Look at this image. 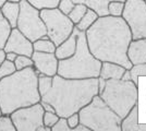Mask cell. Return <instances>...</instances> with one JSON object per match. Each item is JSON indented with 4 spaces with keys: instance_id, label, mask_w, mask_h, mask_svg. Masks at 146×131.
<instances>
[{
    "instance_id": "32",
    "label": "cell",
    "mask_w": 146,
    "mask_h": 131,
    "mask_svg": "<svg viewBox=\"0 0 146 131\" xmlns=\"http://www.w3.org/2000/svg\"><path fill=\"white\" fill-rule=\"evenodd\" d=\"M67 121H68L69 127H70L71 130H72L74 127H76V126L80 124L79 114H78V112H74V114H72V115H70L69 117H67Z\"/></svg>"
},
{
    "instance_id": "28",
    "label": "cell",
    "mask_w": 146,
    "mask_h": 131,
    "mask_svg": "<svg viewBox=\"0 0 146 131\" xmlns=\"http://www.w3.org/2000/svg\"><path fill=\"white\" fill-rule=\"evenodd\" d=\"M15 71V66L12 61L9 60H5L3 63L0 65V80L8 76L9 74H11Z\"/></svg>"
},
{
    "instance_id": "33",
    "label": "cell",
    "mask_w": 146,
    "mask_h": 131,
    "mask_svg": "<svg viewBox=\"0 0 146 131\" xmlns=\"http://www.w3.org/2000/svg\"><path fill=\"white\" fill-rule=\"evenodd\" d=\"M40 104H42V106H43L44 110L45 112H55V109H54V107L51 106L50 104H48V103H45V102H39Z\"/></svg>"
},
{
    "instance_id": "38",
    "label": "cell",
    "mask_w": 146,
    "mask_h": 131,
    "mask_svg": "<svg viewBox=\"0 0 146 131\" xmlns=\"http://www.w3.org/2000/svg\"><path fill=\"white\" fill-rule=\"evenodd\" d=\"M37 131H51V129L49 128V127H46V126H40L38 129H37Z\"/></svg>"
},
{
    "instance_id": "21",
    "label": "cell",
    "mask_w": 146,
    "mask_h": 131,
    "mask_svg": "<svg viewBox=\"0 0 146 131\" xmlns=\"http://www.w3.org/2000/svg\"><path fill=\"white\" fill-rule=\"evenodd\" d=\"M12 31V26L8 22V20L0 12V48H3L6 45L7 39Z\"/></svg>"
},
{
    "instance_id": "41",
    "label": "cell",
    "mask_w": 146,
    "mask_h": 131,
    "mask_svg": "<svg viewBox=\"0 0 146 131\" xmlns=\"http://www.w3.org/2000/svg\"><path fill=\"white\" fill-rule=\"evenodd\" d=\"M7 1H10V2H20L21 0H7Z\"/></svg>"
},
{
    "instance_id": "37",
    "label": "cell",
    "mask_w": 146,
    "mask_h": 131,
    "mask_svg": "<svg viewBox=\"0 0 146 131\" xmlns=\"http://www.w3.org/2000/svg\"><path fill=\"white\" fill-rule=\"evenodd\" d=\"M6 60V51L3 50V48H0V65Z\"/></svg>"
},
{
    "instance_id": "8",
    "label": "cell",
    "mask_w": 146,
    "mask_h": 131,
    "mask_svg": "<svg viewBox=\"0 0 146 131\" xmlns=\"http://www.w3.org/2000/svg\"><path fill=\"white\" fill-rule=\"evenodd\" d=\"M17 29L32 43L47 35L46 26L40 18L39 10L32 6L27 0L20 1V12L17 22Z\"/></svg>"
},
{
    "instance_id": "39",
    "label": "cell",
    "mask_w": 146,
    "mask_h": 131,
    "mask_svg": "<svg viewBox=\"0 0 146 131\" xmlns=\"http://www.w3.org/2000/svg\"><path fill=\"white\" fill-rule=\"evenodd\" d=\"M137 130L139 131H146V124H139Z\"/></svg>"
},
{
    "instance_id": "5",
    "label": "cell",
    "mask_w": 146,
    "mask_h": 131,
    "mask_svg": "<svg viewBox=\"0 0 146 131\" xmlns=\"http://www.w3.org/2000/svg\"><path fill=\"white\" fill-rule=\"evenodd\" d=\"M98 95L120 118L123 119L132 107L137 104L139 91L137 85L132 81L110 79L106 80L105 86Z\"/></svg>"
},
{
    "instance_id": "19",
    "label": "cell",
    "mask_w": 146,
    "mask_h": 131,
    "mask_svg": "<svg viewBox=\"0 0 146 131\" xmlns=\"http://www.w3.org/2000/svg\"><path fill=\"white\" fill-rule=\"evenodd\" d=\"M33 49L34 51H40V53H55L56 45L46 35L33 42Z\"/></svg>"
},
{
    "instance_id": "7",
    "label": "cell",
    "mask_w": 146,
    "mask_h": 131,
    "mask_svg": "<svg viewBox=\"0 0 146 131\" xmlns=\"http://www.w3.org/2000/svg\"><path fill=\"white\" fill-rule=\"evenodd\" d=\"M40 18L46 26L47 36L56 46L66 41L73 32L74 24L67 14L62 13L58 8L39 10Z\"/></svg>"
},
{
    "instance_id": "10",
    "label": "cell",
    "mask_w": 146,
    "mask_h": 131,
    "mask_svg": "<svg viewBox=\"0 0 146 131\" xmlns=\"http://www.w3.org/2000/svg\"><path fill=\"white\" fill-rule=\"evenodd\" d=\"M43 106L40 103L26 107H21L10 115L17 131H37L43 126Z\"/></svg>"
},
{
    "instance_id": "12",
    "label": "cell",
    "mask_w": 146,
    "mask_h": 131,
    "mask_svg": "<svg viewBox=\"0 0 146 131\" xmlns=\"http://www.w3.org/2000/svg\"><path fill=\"white\" fill-rule=\"evenodd\" d=\"M33 67L35 68L38 74L54 76L58 71V58L55 53H40L33 51L32 54Z\"/></svg>"
},
{
    "instance_id": "25",
    "label": "cell",
    "mask_w": 146,
    "mask_h": 131,
    "mask_svg": "<svg viewBox=\"0 0 146 131\" xmlns=\"http://www.w3.org/2000/svg\"><path fill=\"white\" fill-rule=\"evenodd\" d=\"M15 66V70H22L27 67H33V60L32 58L25 55H18L15 60L13 61Z\"/></svg>"
},
{
    "instance_id": "18",
    "label": "cell",
    "mask_w": 146,
    "mask_h": 131,
    "mask_svg": "<svg viewBox=\"0 0 146 131\" xmlns=\"http://www.w3.org/2000/svg\"><path fill=\"white\" fill-rule=\"evenodd\" d=\"M74 3H83L87 8L94 10L98 17L108 15V3L109 0H72Z\"/></svg>"
},
{
    "instance_id": "13",
    "label": "cell",
    "mask_w": 146,
    "mask_h": 131,
    "mask_svg": "<svg viewBox=\"0 0 146 131\" xmlns=\"http://www.w3.org/2000/svg\"><path fill=\"white\" fill-rule=\"evenodd\" d=\"M127 55L132 65L146 63V38L132 39L128 47Z\"/></svg>"
},
{
    "instance_id": "22",
    "label": "cell",
    "mask_w": 146,
    "mask_h": 131,
    "mask_svg": "<svg viewBox=\"0 0 146 131\" xmlns=\"http://www.w3.org/2000/svg\"><path fill=\"white\" fill-rule=\"evenodd\" d=\"M87 9L88 8L83 3H75L73 9L71 10V12L68 14V17L73 22V24L75 25L76 23H79L80 20L83 18V15L85 14Z\"/></svg>"
},
{
    "instance_id": "9",
    "label": "cell",
    "mask_w": 146,
    "mask_h": 131,
    "mask_svg": "<svg viewBox=\"0 0 146 131\" xmlns=\"http://www.w3.org/2000/svg\"><path fill=\"white\" fill-rule=\"evenodd\" d=\"M121 17L130 27L132 39L146 38V2L144 0H127Z\"/></svg>"
},
{
    "instance_id": "44",
    "label": "cell",
    "mask_w": 146,
    "mask_h": 131,
    "mask_svg": "<svg viewBox=\"0 0 146 131\" xmlns=\"http://www.w3.org/2000/svg\"><path fill=\"white\" fill-rule=\"evenodd\" d=\"M144 1H145V2H146V0H144Z\"/></svg>"
},
{
    "instance_id": "16",
    "label": "cell",
    "mask_w": 146,
    "mask_h": 131,
    "mask_svg": "<svg viewBox=\"0 0 146 131\" xmlns=\"http://www.w3.org/2000/svg\"><path fill=\"white\" fill-rule=\"evenodd\" d=\"M0 12L8 20V22L13 27H17L19 12H20V2H10L7 1L3 6L0 8Z\"/></svg>"
},
{
    "instance_id": "29",
    "label": "cell",
    "mask_w": 146,
    "mask_h": 131,
    "mask_svg": "<svg viewBox=\"0 0 146 131\" xmlns=\"http://www.w3.org/2000/svg\"><path fill=\"white\" fill-rule=\"evenodd\" d=\"M58 119H59V116H58L56 112H45L43 116V124H44V126L51 128V127L57 122Z\"/></svg>"
},
{
    "instance_id": "3",
    "label": "cell",
    "mask_w": 146,
    "mask_h": 131,
    "mask_svg": "<svg viewBox=\"0 0 146 131\" xmlns=\"http://www.w3.org/2000/svg\"><path fill=\"white\" fill-rule=\"evenodd\" d=\"M40 102L38 73L34 67L15 70L0 80V109L3 115H11L21 107Z\"/></svg>"
},
{
    "instance_id": "24",
    "label": "cell",
    "mask_w": 146,
    "mask_h": 131,
    "mask_svg": "<svg viewBox=\"0 0 146 131\" xmlns=\"http://www.w3.org/2000/svg\"><path fill=\"white\" fill-rule=\"evenodd\" d=\"M33 7H35L38 10L42 9H51L57 8L60 0H27Z\"/></svg>"
},
{
    "instance_id": "26",
    "label": "cell",
    "mask_w": 146,
    "mask_h": 131,
    "mask_svg": "<svg viewBox=\"0 0 146 131\" xmlns=\"http://www.w3.org/2000/svg\"><path fill=\"white\" fill-rule=\"evenodd\" d=\"M124 9V2L109 1L108 3V14L112 17H121Z\"/></svg>"
},
{
    "instance_id": "43",
    "label": "cell",
    "mask_w": 146,
    "mask_h": 131,
    "mask_svg": "<svg viewBox=\"0 0 146 131\" xmlns=\"http://www.w3.org/2000/svg\"><path fill=\"white\" fill-rule=\"evenodd\" d=\"M0 115H1V109H0Z\"/></svg>"
},
{
    "instance_id": "40",
    "label": "cell",
    "mask_w": 146,
    "mask_h": 131,
    "mask_svg": "<svg viewBox=\"0 0 146 131\" xmlns=\"http://www.w3.org/2000/svg\"><path fill=\"white\" fill-rule=\"evenodd\" d=\"M6 2H7V0H0V8L3 6V5L6 3Z\"/></svg>"
},
{
    "instance_id": "20",
    "label": "cell",
    "mask_w": 146,
    "mask_h": 131,
    "mask_svg": "<svg viewBox=\"0 0 146 131\" xmlns=\"http://www.w3.org/2000/svg\"><path fill=\"white\" fill-rule=\"evenodd\" d=\"M98 19V14L94 10L92 9H87V11L85 12V14L83 15V18L80 20L79 23L75 24V27L79 30V31L85 32L91 25H93V23Z\"/></svg>"
},
{
    "instance_id": "17",
    "label": "cell",
    "mask_w": 146,
    "mask_h": 131,
    "mask_svg": "<svg viewBox=\"0 0 146 131\" xmlns=\"http://www.w3.org/2000/svg\"><path fill=\"white\" fill-rule=\"evenodd\" d=\"M139 107L137 104L132 107L128 115L121 120L122 131H139Z\"/></svg>"
},
{
    "instance_id": "36",
    "label": "cell",
    "mask_w": 146,
    "mask_h": 131,
    "mask_svg": "<svg viewBox=\"0 0 146 131\" xmlns=\"http://www.w3.org/2000/svg\"><path fill=\"white\" fill-rule=\"evenodd\" d=\"M121 80H124V81H131V75H130V71H129V69H127V70L124 71V73L122 74Z\"/></svg>"
},
{
    "instance_id": "4",
    "label": "cell",
    "mask_w": 146,
    "mask_h": 131,
    "mask_svg": "<svg viewBox=\"0 0 146 131\" xmlns=\"http://www.w3.org/2000/svg\"><path fill=\"white\" fill-rule=\"evenodd\" d=\"M102 61L96 59L88 49L85 32L76 33V49L71 57L58 61L57 74L67 79L98 78Z\"/></svg>"
},
{
    "instance_id": "35",
    "label": "cell",
    "mask_w": 146,
    "mask_h": 131,
    "mask_svg": "<svg viewBox=\"0 0 146 131\" xmlns=\"http://www.w3.org/2000/svg\"><path fill=\"white\" fill-rule=\"evenodd\" d=\"M72 130H74V131H90V129H88L86 126L82 125V124H79L76 127H74Z\"/></svg>"
},
{
    "instance_id": "31",
    "label": "cell",
    "mask_w": 146,
    "mask_h": 131,
    "mask_svg": "<svg viewBox=\"0 0 146 131\" xmlns=\"http://www.w3.org/2000/svg\"><path fill=\"white\" fill-rule=\"evenodd\" d=\"M74 5H75V3L73 2L72 0H60L57 8H58L62 13H64V14L68 15L69 13L71 12V10L73 9Z\"/></svg>"
},
{
    "instance_id": "34",
    "label": "cell",
    "mask_w": 146,
    "mask_h": 131,
    "mask_svg": "<svg viewBox=\"0 0 146 131\" xmlns=\"http://www.w3.org/2000/svg\"><path fill=\"white\" fill-rule=\"evenodd\" d=\"M17 56H18V55H17L15 53H11V51H10V53H6V59L9 60V61H12V63L15 60Z\"/></svg>"
},
{
    "instance_id": "42",
    "label": "cell",
    "mask_w": 146,
    "mask_h": 131,
    "mask_svg": "<svg viewBox=\"0 0 146 131\" xmlns=\"http://www.w3.org/2000/svg\"><path fill=\"white\" fill-rule=\"evenodd\" d=\"M109 1H119V2H125L127 0H109Z\"/></svg>"
},
{
    "instance_id": "23",
    "label": "cell",
    "mask_w": 146,
    "mask_h": 131,
    "mask_svg": "<svg viewBox=\"0 0 146 131\" xmlns=\"http://www.w3.org/2000/svg\"><path fill=\"white\" fill-rule=\"evenodd\" d=\"M130 75H131V81L133 82L135 85L139 84V76L143 75L146 76V63H137V65H132V67L129 69Z\"/></svg>"
},
{
    "instance_id": "15",
    "label": "cell",
    "mask_w": 146,
    "mask_h": 131,
    "mask_svg": "<svg viewBox=\"0 0 146 131\" xmlns=\"http://www.w3.org/2000/svg\"><path fill=\"white\" fill-rule=\"evenodd\" d=\"M127 69L122 67L120 65L110 61H103L100 71H99V76L104 80H110V79H121L122 74L124 73Z\"/></svg>"
},
{
    "instance_id": "1",
    "label": "cell",
    "mask_w": 146,
    "mask_h": 131,
    "mask_svg": "<svg viewBox=\"0 0 146 131\" xmlns=\"http://www.w3.org/2000/svg\"><path fill=\"white\" fill-rule=\"evenodd\" d=\"M85 36L88 49L96 59L118 63L125 69L132 67L127 55L132 34L122 17H98L85 31Z\"/></svg>"
},
{
    "instance_id": "2",
    "label": "cell",
    "mask_w": 146,
    "mask_h": 131,
    "mask_svg": "<svg viewBox=\"0 0 146 131\" xmlns=\"http://www.w3.org/2000/svg\"><path fill=\"white\" fill-rule=\"evenodd\" d=\"M97 94L98 78L67 79L55 74L50 87L40 96V102L50 104L59 117L67 118L79 112Z\"/></svg>"
},
{
    "instance_id": "6",
    "label": "cell",
    "mask_w": 146,
    "mask_h": 131,
    "mask_svg": "<svg viewBox=\"0 0 146 131\" xmlns=\"http://www.w3.org/2000/svg\"><path fill=\"white\" fill-rule=\"evenodd\" d=\"M80 124L92 131H121L122 119L113 112L99 95L79 110Z\"/></svg>"
},
{
    "instance_id": "14",
    "label": "cell",
    "mask_w": 146,
    "mask_h": 131,
    "mask_svg": "<svg viewBox=\"0 0 146 131\" xmlns=\"http://www.w3.org/2000/svg\"><path fill=\"white\" fill-rule=\"evenodd\" d=\"M76 33H78V29L74 25V29H73L71 35L66 41H63L60 45L56 46L55 55L58 58V60L69 58L75 53V49H76Z\"/></svg>"
},
{
    "instance_id": "30",
    "label": "cell",
    "mask_w": 146,
    "mask_h": 131,
    "mask_svg": "<svg viewBox=\"0 0 146 131\" xmlns=\"http://www.w3.org/2000/svg\"><path fill=\"white\" fill-rule=\"evenodd\" d=\"M50 129H51V131H70L71 130V128L68 125L67 118H64V117H59V119L57 120V122H56L55 125L52 126Z\"/></svg>"
},
{
    "instance_id": "27",
    "label": "cell",
    "mask_w": 146,
    "mask_h": 131,
    "mask_svg": "<svg viewBox=\"0 0 146 131\" xmlns=\"http://www.w3.org/2000/svg\"><path fill=\"white\" fill-rule=\"evenodd\" d=\"M0 131H17L10 115H0Z\"/></svg>"
},
{
    "instance_id": "11",
    "label": "cell",
    "mask_w": 146,
    "mask_h": 131,
    "mask_svg": "<svg viewBox=\"0 0 146 131\" xmlns=\"http://www.w3.org/2000/svg\"><path fill=\"white\" fill-rule=\"evenodd\" d=\"M6 53H15L17 55H25L31 57L33 54V43L29 38L24 36L17 27H13L9 38L7 39L6 45L3 47Z\"/></svg>"
}]
</instances>
